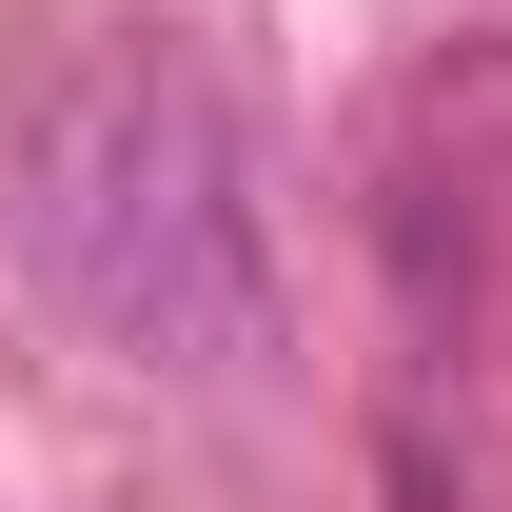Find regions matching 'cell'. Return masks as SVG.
Listing matches in <instances>:
<instances>
[{"instance_id":"cell-1","label":"cell","mask_w":512,"mask_h":512,"mask_svg":"<svg viewBox=\"0 0 512 512\" xmlns=\"http://www.w3.org/2000/svg\"><path fill=\"white\" fill-rule=\"evenodd\" d=\"M0 256L99 375H158V394H256L276 316H296L276 296V158L197 40H79L0 119Z\"/></svg>"},{"instance_id":"cell-2","label":"cell","mask_w":512,"mask_h":512,"mask_svg":"<svg viewBox=\"0 0 512 512\" xmlns=\"http://www.w3.org/2000/svg\"><path fill=\"white\" fill-rule=\"evenodd\" d=\"M375 276H394V316L434 335V355L473 335V276H493V178H473L453 138H414V158L375 178Z\"/></svg>"}]
</instances>
